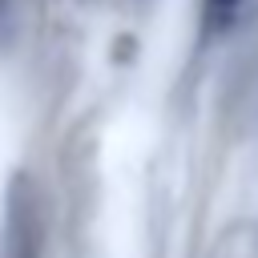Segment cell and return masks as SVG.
I'll use <instances>...</instances> for the list:
<instances>
[{"instance_id":"6da1fadb","label":"cell","mask_w":258,"mask_h":258,"mask_svg":"<svg viewBox=\"0 0 258 258\" xmlns=\"http://www.w3.org/2000/svg\"><path fill=\"white\" fill-rule=\"evenodd\" d=\"M234 8H238V0H210V16L214 20H230Z\"/></svg>"}]
</instances>
